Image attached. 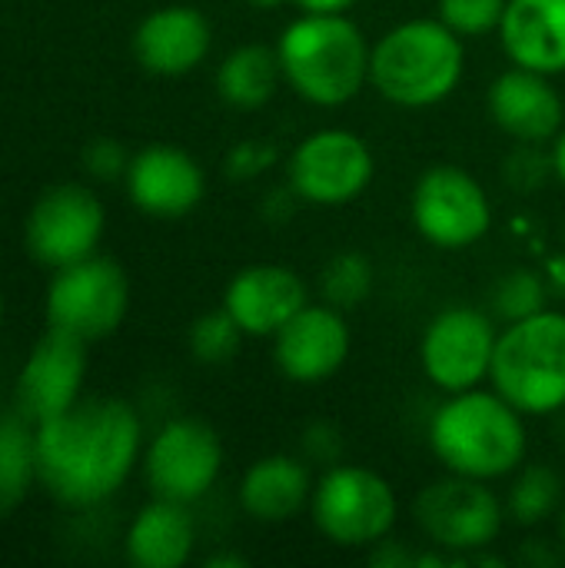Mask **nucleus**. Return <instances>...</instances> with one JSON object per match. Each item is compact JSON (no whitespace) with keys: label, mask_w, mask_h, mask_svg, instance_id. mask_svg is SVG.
I'll return each instance as SVG.
<instances>
[{"label":"nucleus","mask_w":565,"mask_h":568,"mask_svg":"<svg viewBox=\"0 0 565 568\" xmlns=\"http://www.w3.org/2000/svg\"><path fill=\"white\" fill-rule=\"evenodd\" d=\"M33 433L37 479L73 509L110 499L130 479L143 446L140 416L123 399H77Z\"/></svg>","instance_id":"f257e3e1"},{"label":"nucleus","mask_w":565,"mask_h":568,"mask_svg":"<svg viewBox=\"0 0 565 568\" xmlns=\"http://www.w3.org/2000/svg\"><path fill=\"white\" fill-rule=\"evenodd\" d=\"M430 449L453 476L500 483L529 456L526 416L496 389L446 396L430 419Z\"/></svg>","instance_id":"f03ea898"},{"label":"nucleus","mask_w":565,"mask_h":568,"mask_svg":"<svg viewBox=\"0 0 565 568\" xmlns=\"http://www.w3.org/2000/svg\"><path fill=\"white\" fill-rule=\"evenodd\" d=\"M370 53L373 43L350 13L300 10L276 40L283 83L323 110L346 106L370 87Z\"/></svg>","instance_id":"7ed1b4c3"},{"label":"nucleus","mask_w":565,"mask_h":568,"mask_svg":"<svg viewBox=\"0 0 565 568\" xmlns=\"http://www.w3.org/2000/svg\"><path fill=\"white\" fill-rule=\"evenodd\" d=\"M466 73V43L440 17L390 27L370 53V87L393 106L426 110L456 93Z\"/></svg>","instance_id":"20e7f679"},{"label":"nucleus","mask_w":565,"mask_h":568,"mask_svg":"<svg viewBox=\"0 0 565 568\" xmlns=\"http://www.w3.org/2000/svg\"><path fill=\"white\" fill-rule=\"evenodd\" d=\"M493 389L526 419L559 416L565 409V313L539 310L519 323H506L496 339Z\"/></svg>","instance_id":"39448f33"},{"label":"nucleus","mask_w":565,"mask_h":568,"mask_svg":"<svg viewBox=\"0 0 565 568\" xmlns=\"http://www.w3.org/2000/svg\"><path fill=\"white\" fill-rule=\"evenodd\" d=\"M396 519L400 496L393 483L370 466L336 463L313 483L310 523L336 549H373L393 536Z\"/></svg>","instance_id":"423d86ee"},{"label":"nucleus","mask_w":565,"mask_h":568,"mask_svg":"<svg viewBox=\"0 0 565 568\" xmlns=\"http://www.w3.org/2000/svg\"><path fill=\"white\" fill-rule=\"evenodd\" d=\"M413 519L433 549H443L463 562L473 552L493 549L509 516L493 483L446 473L443 479L420 489Z\"/></svg>","instance_id":"0eeeda50"},{"label":"nucleus","mask_w":565,"mask_h":568,"mask_svg":"<svg viewBox=\"0 0 565 568\" xmlns=\"http://www.w3.org/2000/svg\"><path fill=\"white\" fill-rule=\"evenodd\" d=\"M376 176L370 143L343 126H323L303 136L286 160V183L310 206L336 210L360 200Z\"/></svg>","instance_id":"6e6552de"},{"label":"nucleus","mask_w":565,"mask_h":568,"mask_svg":"<svg viewBox=\"0 0 565 568\" xmlns=\"http://www.w3.org/2000/svg\"><path fill=\"white\" fill-rule=\"evenodd\" d=\"M410 216L416 233L440 250H470L493 230V203L483 183L456 163H436L420 173Z\"/></svg>","instance_id":"1a4fd4ad"},{"label":"nucleus","mask_w":565,"mask_h":568,"mask_svg":"<svg viewBox=\"0 0 565 568\" xmlns=\"http://www.w3.org/2000/svg\"><path fill=\"white\" fill-rule=\"evenodd\" d=\"M130 310V280L107 256H87L60 266L47 290V323L73 333L83 343L107 339L120 329Z\"/></svg>","instance_id":"9d476101"},{"label":"nucleus","mask_w":565,"mask_h":568,"mask_svg":"<svg viewBox=\"0 0 565 568\" xmlns=\"http://www.w3.org/2000/svg\"><path fill=\"white\" fill-rule=\"evenodd\" d=\"M496 320L476 306L440 310L420 336L423 376L446 396L490 383L496 353Z\"/></svg>","instance_id":"9b49d317"},{"label":"nucleus","mask_w":565,"mask_h":568,"mask_svg":"<svg viewBox=\"0 0 565 568\" xmlns=\"http://www.w3.org/2000/svg\"><path fill=\"white\" fill-rule=\"evenodd\" d=\"M223 443L216 429L196 416L170 419L157 429L143 456V476L157 499L193 506L220 479Z\"/></svg>","instance_id":"f8f14e48"},{"label":"nucleus","mask_w":565,"mask_h":568,"mask_svg":"<svg viewBox=\"0 0 565 568\" xmlns=\"http://www.w3.org/2000/svg\"><path fill=\"white\" fill-rule=\"evenodd\" d=\"M103 203L77 183H60L47 190L27 220L30 256L43 266H70L97 253L103 236Z\"/></svg>","instance_id":"ddd939ff"},{"label":"nucleus","mask_w":565,"mask_h":568,"mask_svg":"<svg viewBox=\"0 0 565 568\" xmlns=\"http://www.w3.org/2000/svg\"><path fill=\"white\" fill-rule=\"evenodd\" d=\"M353 349L346 313L330 303H306L276 336L273 363L296 386H320L333 379Z\"/></svg>","instance_id":"4468645a"},{"label":"nucleus","mask_w":565,"mask_h":568,"mask_svg":"<svg viewBox=\"0 0 565 568\" xmlns=\"http://www.w3.org/2000/svg\"><path fill=\"white\" fill-rule=\"evenodd\" d=\"M87 376V343L63 329H47L17 379V406L30 423H47L67 413L80 399V386Z\"/></svg>","instance_id":"2eb2a0df"},{"label":"nucleus","mask_w":565,"mask_h":568,"mask_svg":"<svg viewBox=\"0 0 565 568\" xmlns=\"http://www.w3.org/2000/svg\"><path fill=\"white\" fill-rule=\"evenodd\" d=\"M123 180L133 206L160 220L193 213L206 193L203 166L186 150L170 143H150L140 153H133Z\"/></svg>","instance_id":"dca6fc26"},{"label":"nucleus","mask_w":565,"mask_h":568,"mask_svg":"<svg viewBox=\"0 0 565 568\" xmlns=\"http://www.w3.org/2000/svg\"><path fill=\"white\" fill-rule=\"evenodd\" d=\"M306 303L310 290L303 276L280 263H256L240 270L223 293V310L253 339H273Z\"/></svg>","instance_id":"f3484780"},{"label":"nucleus","mask_w":565,"mask_h":568,"mask_svg":"<svg viewBox=\"0 0 565 568\" xmlns=\"http://www.w3.org/2000/svg\"><path fill=\"white\" fill-rule=\"evenodd\" d=\"M486 106L493 123L516 143L546 146L565 126L563 93L556 90L553 77L516 63L490 83Z\"/></svg>","instance_id":"a211bd4d"},{"label":"nucleus","mask_w":565,"mask_h":568,"mask_svg":"<svg viewBox=\"0 0 565 568\" xmlns=\"http://www.w3.org/2000/svg\"><path fill=\"white\" fill-rule=\"evenodd\" d=\"M213 47L210 20L186 3H170L147 13L133 33L137 60L160 77H183L196 70Z\"/></svg>","instance_id":"6ab92c4d"},{"label":"nucleus","mask_w":565,"mask_h":568,"mask_svg":"<svg viewBox=\"0 0 565 568\" xmlns=\"http://www.w3.org/2000/svg\"><path fill=\"white\" fill-rule=\"evenodd\" d=\"M313 476L303 456L290 453H270L250 463V469L240 479L236 499L246 519L260 526H286L300 513H310L313 496Z\"/></svg>","instance_id":"aec40b11"},{"label":"nucleus","mask_w":565,"mask_h":568,"mask_svg":"<svg viewBox=\"0 0 565 568\" xmlns=\"http://www.w3.org/2000/svg\"><path fill=\"white\" fill-rule=\"evenodd\" d=\"M496 37L509 63L546 77L565 73V0H506Z\"/></svg>","instance_id":"412c9836"},{"label":"nucleus","mask_w":565,"mask_h":568,"mask_svg":"<svg viewBox=\"0 0 565 568\" xmlns=\"http://www.w3.org/2000/svg\"><path fill=\"white\" fill-rule=\"evenodd\" d=\"M196 546V523L190 506L157 499L137 513L127 529V559L137 568H180Z\"/></svg>","instance_id":"4be33fe9"},{"label":"nucleus","mask_w":565,"mask_h":568,"mask_svg":"<svg viewBox=\"0 0 565 568\" xmlns=\"http://www.w3.org/2000/svg\"><path fill=\"white\" fill-rule=\"evenodd\" d=\"M280 83H283L280 57L276 47L266 43H243L230 50L216 70V93L223 97V103L236 110L266 106L276 97Z\"/></svg>","instance_id":"5701e85b"},{"label":"nucleus","mask_w":565,"mask_h":568,"mask_svg":"<svg viewBox=\"0 0 565 568\" xmlns=\"http://www.w3.org/2000/svg\"><path fill=\"white\" fill-rule=\"evenodd\" d=\"M565 503V479L546 463H523L513 473L509 496H506V516L523 526L536 529L559 516Z\"/></svg>","instance_id":"b1692460"},{"label":"nucleus","mask_w":565,"mask_h":568,"mask_svg":"<svg viewBox=\"0 0 565 568\" xmlns=\"http://www.w3.org/2000/svg\"><path fill=\"white\" fill-rule=\"evenodd\" d=\"M27 416L0 419V516L10 513L37 479V433Z\"/></svg>","instance_id":"393cba45"},{"label":"nucleus","mask_w":565,"mask_h":568,"mask_svg":"<svg viewBox=\"0 0 565 568\" xmlns=\"http://www.w3.org/2000/svg\"><path fill=\"white\" fill-rule=\"evenodd\" d=\"M316 290H320V300L350 313L356 306H363L373 290H376V270H373V260L360 250H343L336 256L326 260V266L320 270V280H316Z\"/></svg>","instance_id":"a878e982"},{"label":"nucleus","mask_w":565,"mask_h":568,"mask_svg":"<svg viewBox=\"0 0 565 568\" xmlns=\"http://www.w3.org/2000/svg\"><path fill=\"white\" fill-rule=\"evenodd\" d=\"M549 296L553 293H549V283H546V273H539L533 266H516V270H506L493 283L490 313L503 326L506 323H519V320L536 316L539 310H546L549 306Z\"/></svg>","instance_id":"bb28decb"},{"label":"nucleus","mask_w":565,"mask_h":568,"mask_svg":"<svg viewBox=\"0 0 565 568\" xmlns=\"http://www.w3.org/2000/svg\"><path fill=\"white\" fill-rule=\"evenodd\" d=\"M243 339H246V333L236 326V320L223 306L203 313L190 326V353L203 366H223V363H230L240 353V343Z\"/></svg>","instance_id":"cd10ccee"},{"label":"nucleus","mask_w":565,"mask_h":568,"mask_svg":"<svg viewBox=\"0 0 565 568\" xmlns=\"http://www.w3.org/2000/svg\"><path fill=\"white\" fill-rule=\"evenodd\" d=\"M440 20L463 40L496 33L506 13V0H440Z\"/></svg>","instance_id":"c85d7f7f"},{"label":"nucleus","mask_w":565,"mask_h":568,"mask_svg":"<svg viewBox=\"0 0 565 568\" xmlns=\"http://www.w3.org/2000/svg\"><path fill=\"white\" fill-rule=\"evenodd\" d=\"M553 176V153L543 143H516L503 160V180L516 193H533Z\"/></svg>","instance_id":"c756f323"},{"label":"nucleus","mask_w":565,"mask_h":568,"mask_svg":"<svg viewBox=\"0 0 565 568\" xmlns=\"http://www.w3.org/2000/svg\"><path fill=\"white\" fill-rule=\"evenodd\" d=\"M276 146L263 136H250V140H240L230 146L226 160H223V170L230 180L236 183H250V180H260L263 173H270L276 166Z\"/></svg>","instance_id":"7c9ffc66"},{"label":"nucleus","mask_w":565,"mask_h":568,"mask_svg":"<svg viewBox=\"0 0 565 568\" xmlns=\"http://www.w3.org/2000/svg\"><path fill=\"white\" fill-rule=\"evenodd\" d=\"M303 459L320 463L323 469L343 463V433L333 423H323V419L306 426L303 429Z\"/></svg>","instance_id":"2f4dec72"},{"label":"nucleus","mask_w":565,"mask_h":568,"mask_svg":"<svg viewBox=\"0 0 565 568\" xmlns=\"http://www.w3.org/2000/svg\"><path fill=\"white\" fill-rule=\"evenodd\" d=\"M87 166L100 180H117V176H127L130 156L123 153V146L117 140H93L87 146Z\"/></svg>","instance_id":"473e14b6"},{"label":"nucleus","mask_w":565,"mask_h":568,"mask_svg":"<svg viewBox=\"0 0 565 568\" xmlns=\"http://www.w3.org/2000/svg\"><path fill=\"white\" fill-rule=\"evenodd\" d=\"M300 203H303V200H300V196H296V190L286 183V186H280V190L266 193V200H263L260 213H263V220H266V223H273V226H283V223L293 216V210H296Z\"/></svg>","instance_id":"72a5a7b5"},{"label":"nucleus","mask_w":565,"mask_h":568,"mask_svg":"<svg viewBox=\"0 0 565 568\" xmlns=\"http://www.w3.org/2000/svg\"><path fill=\"white\" fill-rule=\"evenodd\" d=\"M420 552H410L406 546H400L396 539H383L370 549V566L376 568H416Z\"/></svg>","instance_id":"f704fd0d"},{"label":"nucleus","mask_w":565,"mask_h":568,"mask_svg":"<svg viewBox=\"0 0 565 568\" xmlns=\"http://www.w3.org/2000/svg\"><path fill=\"white\" fill-rule=\"evenodd\" d=\"M519 562H523V566H536V568L556 566V562H559V552H556L546 539H526V542H523V549H519Z\"/></svg>","instance_id":"c9c22d12"},{"label":"nucleus","mask_w":565,"mask_h":568,"mask_svg":"<svg viewBox=\"0 0 565 568\" xmlns=\"http://www.w3.org/2000/svg\"><path fill=\"white\" fill-rule=\"evenodd\" d=\"M546 283H549V293L556 296V300H565V253H556V256H549L546 260Z\"/></svg>","instance_id":"e433bc0d"},{"label":"nucleus","mask_w":565,"mask_h":568,"mask_svg":"<svg viewBox=\"0 0 565 568\" xmlns=\"http://www.w3.org/2000/svg\"><path fill=\"white\" fill-rule=\"evenodd\" d=\"M303 13H350L360 0H293Z\"/></svg>","instance_id":"4c0bfd02"},{"label":"nucleus","mask_w":565,"mask_h":568,"mask_svg":"<svg viewBox=\"0 0 565 568\" xmlns=\"http://www.w3.org/2000/svg\"><path fill=\"white\" fill-rule=\"evenodd\" d=\"M549 153H553V176L565 186V126L556 133V140L549 143Z\"/></svg>","instance_id":"58836bf2"},{"label":"nucleus","mask_w":565,"mask_h":568,"mask_svg":"<svg viewBox=\"0 0 565 568\" xmlns=\"http://www.w3.org/2000/svg\"><path fill=\"white\" fill-rule=\"evenodd\" d=\"M206 566L210 568H223V566L243 568L246 566V559H243V556H226V552H223V556H210V559H206Z\"/></svg>","instance_id":"ea45409f"},{"label":"nucleus","mask_w":565,"mask_h":568,"mask_svg":"<svg viewBox=\"0 0 565 568\" xmlns=\"http://www.w3.org/2000/svg\"><path fill=\"white\" fill-rule=\"evenodd\" d=\"M250 7H256V10H276V7H283V3H293V0H246Z\"/></svg>","instance_id":"a19ab883"},{"label":"nucleus","mask_w":565,"mask_h":568,"mask_svg":"<svg viewBox=\"0 0 565 568\" xmlns=\"http://www.w3.org/2000/svg\"><path fill=\"white\" fill-rule=\"evenodd\" d=\"M559 542H563V549H565V503H563V509H559Z\"/></svg>","instance_id":"79ce46f5"},{"label":"nucleus","mask_w":565,"mask_h":568,"mask_svg":"<svg viewBox=\"0 0 565 568\" xmlns=\"http://www.w3.org/2000/svg\"><path fill=\"white\" fill-rule=\"evenodd\" d=\"M0 316H3V300H0Z\"/></svg>","instance_id":"37998d69"},{"label":"nucleus","mask_w":565,"mask_h":568,"mask_svg":"<svg viewBox=\"0 0 565 568\" xmlns=\"http://www.w3.org/2000/svg\"><path fill=\"white\" fill-rule=\"evenodd\" d=\"M563 233H565V223H563Z\"/></svg>","instance_id":"c03bdc74"}]
</instances>
